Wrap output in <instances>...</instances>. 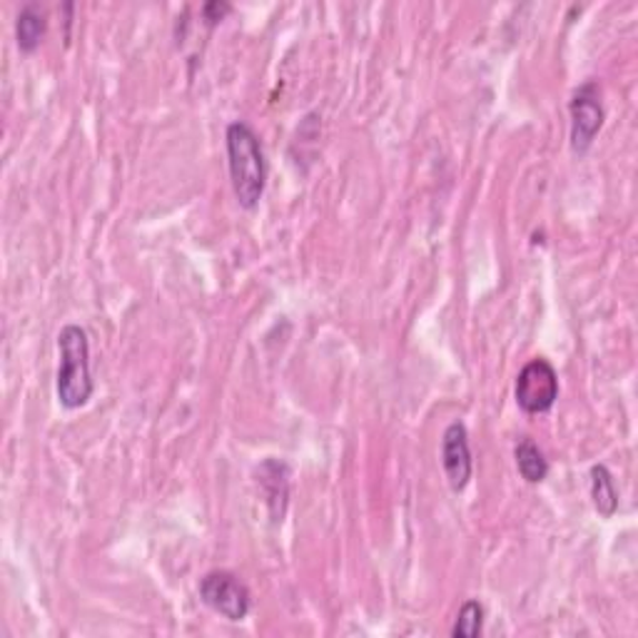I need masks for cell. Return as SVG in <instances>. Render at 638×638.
Here are the masks:
<instances>
[{
	"label": "cell",
	"instance_id": "9c48e42d",
	"mask_svg": "<svg viewBox=\"0 0 638 638\" xmlns=\"http://www.w3.org/2000/svg\"><path fill=\"white\" fill-rule=\"evenodd\" d=\"M514 457H517V469H519L521 479H527L529 484H541V481L547 479L549 462L531 436L519 439Z\"/></svg>",
	"mask_w": 638,
	"mask_h": 638
},
{
	"label": "cell",
	"instance_id": "8fae6325",
	"mask_svg": "<svg viewBox=\"0 0 638 638\" xmlns=\"http://www.w3.org/2000/svg\"><path fill=\"white\" fill-rule=\"evenodd\" d=\"M481 624H484V606L479 601H467L457 614V624L452 629L454 638H477L481 634Z\"/></svg>",
	"mask_w": 638,
	"mask_h": 638
},
{
	"label": "cell",
	"instance_id": "52a82bcc",
	"mask_svg": "<svg viewBox=\"0 0 638 638\" xmlns=\"http://www.w3.org/2000/svg\"><path fill=\"white\" fill-rule=\"evenodd\" d=\"M259 487L265 489V501L269 507L272 521H282L287 511V497H289V467L277 459H267L259 467Z\"/></svg>",
	"mask_w": 638,
	"mask_h": 638
},
{
	"label": "cell",
	"instance_id": "5b68a950",
	"mask_svg": "<svg viewBox=\"0 0 638 638\" xmlns=\"http://www.w3.org/2000/svg\"><path fill=\"white\" fill-rule=\"evenodd\" d=\"M200 599L227 621H243L253 609V596L233 571H210L200 579Z\"/></svg>",
	"mask_w": 638,
	"mask_h": 638
},
{
	"label": "cell",
	"instance_id": "30bf717a",
	"mask_svg": "<svg viewBox=\"0 0 638 638\" xmlns=\"http://www.w3.org/2000/svg\"><path fill=\"white\" fill-rule=\"evenodd\" d=\"M591 499L596 511L606 519L614 517L619 509V491H616L614 477L603 464L591 467Z\"/></svg>",
	"mask_w": 638,
	"mask_h": 638
},
{
	"label": "cell",
	"instance_id": "277c9868",
	"mask_svg": "<svg viewBox=\"0 0 638 638\" xmlns=\"http://www.w3.org/2000/svg\"><path fill=\"white\" fill-rule=\"evenodd\" d=\"M514 400L521 412L543 414L559 400V376L551 362L543 357L531 360L519 372L514 384Z\"/></svg>",
	"mask_w": 638,
	"mask_h": 638
},
{
	"label": "cell",
	"instance_id": "8992f818",
	"mask_svg": "<svg viewBox=\"0 0 638 638\" xmlns=\"http://www.w3.org/2000/svg\"><path fill=\"white\" fill-rule=\"evenodd\" d=\"M442 464L452 491H464L472 479V449H469V432L462 422H452L442 436Z\"/></svg>",
	"mask_w": 638,
	"mask_h": 638
},
{
	"label": "cell",
	"instance_id": "ba28073f",
	"mask_svg": "<svg viewBox=\"0 0 638 638\" xmlns=\"http://www.w3.org/2000/svg\"><path fill=\"white\" fill-rule=\"evenodd\" d=\"M46 33H48L46 10L36 3H28V6L20 8L18 20H16L18 48L23 50V53H36L40 43H43Z\"/></svg>",
	"mask_w": 638,
	"mask_h": 638
},
{
	"label": "cell",
	"instance_id": "7c38bea8",
	"mask_svg": "<svg viewBox=\"0 0 638 638\" xmlns=\"http://www.w3.org/2000/svg\"><path fill=\"white\" fill-rule=\"evenodd\" d=\"M229 13H233V6L225 3V0H210V3L203 6V20L207 23V28L223 23Z\"/></svg>",
	"mask_w": 638,
	"mask_h": 638
},
{
	"label": "cell",
	"instance_id": "7a4b0ae2",
	"mask_svg": "<svg viewBox=\"0 0 638 638\" xmlns=\"http://www.w3.org/2000/svg\"><path fill=\"white\" fill-rule=\"evenodd\" d=\"M60 367L56 380V394L60 406L66 410H80L92 396V374H90V342L88 332L80 324H66L58 334Z\"/></svg>",
	"mask_w": 638,
	"mask_h": 638
},
{
	"label": "cell",
	"instance_id": "6da1fadb",
	"mask_svg": "<svg viewBox=\"0 0 638 638\" xmlns=\"http://www.w3.org/2000/svg\"><path fill=\"white\" fill-rule=\"evenodd\" d=\"M225 140H227L229 180H233L237 203L239 207H245V210H255L259 200H263L267 183V163L263 143H259L257 132L243 120L227 125Z\"/></svg>",
	"mask_w": 638,
	"mask_h": 638
},
{
	"label": "cell",
	"instance_id": "3957f363",
	"mask_svg": "<svg viewBox=\"0 0 638 638\" xmlns=\"http://www.w3.org/2000/svg\"><path fill=\"white\" fill-rule=\"evenodd\" d=\"M569 112H571V150L577 155H586L591 150L596 135L603 128L606 118L599 82L586 80L583 86L573 90Z\"/></svg>",
	"mask_w": 638,
	"mask_h": 638
}]
</instances>
